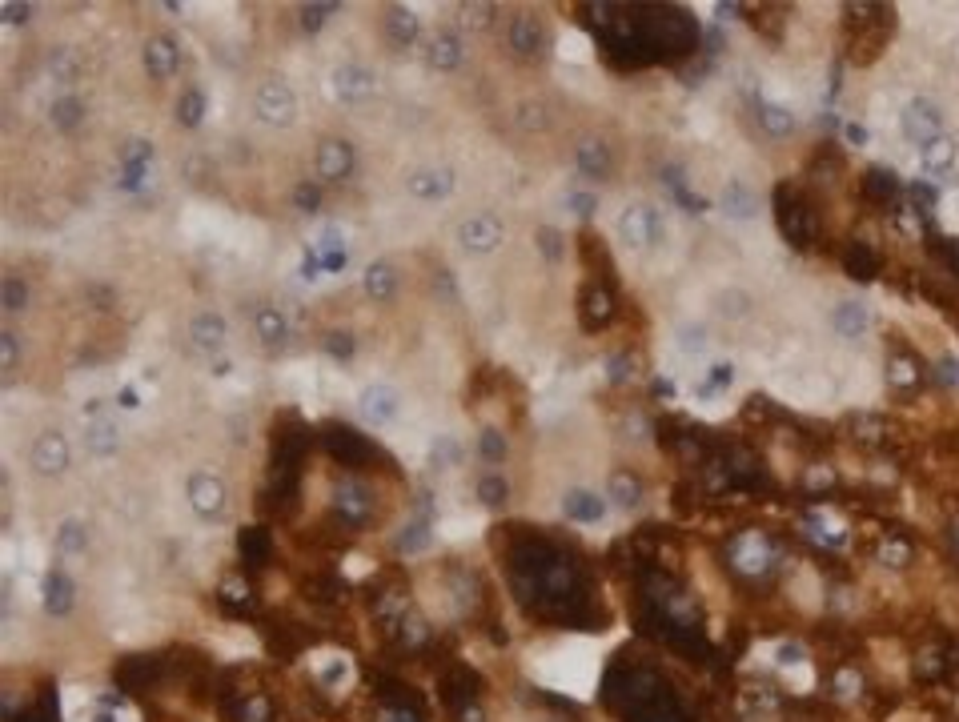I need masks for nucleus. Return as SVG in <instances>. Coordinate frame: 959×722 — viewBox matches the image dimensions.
I'll list each match as a JSON object with an SVG mask.
<instances>
[{
  "mask_svg": "<svg viewBox=\"0 0 959 722\" xmlns=\"http://www.w3.org/2000/svg\"><path fill=\"white\" fill-rule=\"evenodd\" d=\"M731 566H735L739 578H751V582L767 578V574L779 566V550H775L771 534H763V530H743V534L731 542Z\"/></svg>",
  "mask_w": 959,
  "mask_h": 722,
  "instance_id": "1",
  "label": "nucleus"
},
{
  "mask_svg": "<svg viewBox=\"0 0 959 722\" xmlns=\"http://www.w3.org/2000/svg\"><path fill=\"white\" fill-rule=\"evenodd\" d=\"M334 518H338V526L350 530V534L374 526V518H378V494H374V486H366V482H358V478L342 482V486L334 490Z\"/></svg>",
  "mask_w": 959,
  "mask_h": 722,
  "instance_id": "2",
  "label": "nucleus"
},
{
  "mask_svg": "<svg viewBox=\"0 0 959 722\" xmlns=\"http://www.w3.org/2000/svg\"><path fill=\"white\" fill-rule=\"evenodd\" d=\"M253 113H257L261 125L285 129V125L297 121V93H293L281 77H265V81L257 85V93H253Z\"/></svg>",
  "mask_w": 959,
  "mask_h": 722,
  "instance_id": "3",
  "label": "nucleus"
},
{
  "mask_svg": "<svg viewBox=\"0 0 959 722\" xmlns=\"http://www.w3.org/2000/svg\"><path fill=\"white\" fill-rule=\"evenodd\" d=\"M322 442H326V450H330V454H334L342 466H350V470H362L366 462H378V458H386L370 434H362V430H354V426H342V422L326 426Z\"/></svg>",
  "mask_w": 959,
  "mask_h": 722,
  "instance_id": "4",
  "label": "nucleus"
},
{
  "mask_svg": "<svg viewBox=\"0 0 959 722\" xmlns=\"http://www.w3.org/2000/svg\"><path fill=\"white\" fill-rule=\"evenodd\" d=\"M618 237L630 245V249H651L663 241V217L655 205L647 201H634L618 213Z\"/></svg>",
  "mask_w": 959,
  "mask_h": 722,
  "instance_id": "5",
  "label": "nucleus"
},
{
  "mask_svg": "<svg viewBox=\"0 0 959 722\" xmlns=\"http://www.w3.org/2000/svg\"><path fill=\"white\" fill-rule=\"evenodd\" d=\"M354 165H358V149L346 137H326L313 149V181H330V185L350 181Z\"/></svg>",
  "mask_w": 959,
  "mask_h": 722,
  "instance_id": "6",
  "label": "nucleus"
},
{
  "mask_svg": "<svg viewBox=\"0 0 959 722\" xmlns=\"http://www.w3.org/2000/svg\"><path fill=\"white\" fill-rule=\"evenodd\" d=\"M454 241L462 245V253H470V257H486V253H494V249L506 241V225H502L494 213H470V217L458 221Z\"/></svg>",
  "mask_w": 959,
  "mask_h": 722,
  "instance_id": "7",
  "label": "nucleus"
},
{
  "mask_svg": "<svg viewBox=\"0 0 959 722\" xmlns=\"http://www.w3.org/2000/svg\"><path fill=\"white\" fill-rule=\"evenodd\" d=\"M185 498H189V510H193L201 522H217V518L229 510V490H225V482H221L217 474H205V470L189 474Z\"/></svg>",
  "mask_w": 959,
  "mask_h": 722,
  "instance_id": "8",
  "label": "nucleus"
},
{
  "mask_svg": "<svg viewBox=\"0 0 959 722\" xmlns=\"http://www.w3.org/2000/svg\"><path fill=\"white\" fill-rule=\"evenodd\" d=\"M29 466H33V474H41V478H61V474L73 466L69 438H65V434H57V430H45V434H37V438H33V446H29Z\"/></svg>",
  "mask_w": 959,
  "mask_h": 722,
  "instance_id": "9",
  "label": "nucleus"
},
{
  "mask_svg": "<svg viewBox=\"0 0 959 722\" xmlns=\"http://www.w3.org/2000/svg\"><path fill=\"white\" fill-rule=\"evenodd\" d=\"M899 129H903V137H907V141H915V145H927V141L943 137V117H939V109H935L931 101L915 97V101H907V105H903V113H899Z\"/></svg>",
  "mask_w": 959,
  "mask_h": 722,
  "instance_id": "10",
  "label": "nucleus"
},
{
  "mask_svg": "<svg viewBox=\"0 0 959 722\" xmlns=\"http://www.w3.org/2000/svg\"><path fill=\"white\" fill-rule=\"evenodd\" d=\"M358 414H362L370 426H390V422L402 414V394H398V386H390V382H370V386L358 394Z\"/></svg>",
  "mask_w": 959,
  "mask_h": 722,
  "instance_id": "11",
  "label": "nucleus"
},
{
  "mask_svg": "<svg viewBox=\"0 0 959 722\" xmlns=\"http://www.w3.org/2000/svg\"><path fill=\"white\" fill-rule=\"evenodd\" d=\"M462 57H466V49H462V33H458L454 25H438V29L426 37V65H430L434 73H454V69H462Z\"/></svg>",
  "mask_w": 959,
  "mask_h": 722,
  "instance_id": "12",
  "label": "nucleus"
},
{
  "mask_svg": "<svg viewBox=\"0 0 959 722\" xmlns=\"http://www.w3.org/2000/svg\"><path fill=\"white\" fill-rule=\"evenodd\" d=\"M330 85H334V97L342 105H358L374 93V69L362 65V61H342L334 73H330Z\"/></svg>",
  "mask_w": 959,
  "mask_h": 722,
  "instance_id": "13",
  "label": "nucleus"
},
{
  "mask_svg": "<svg viewBox=\"0 0 959 722\" xmlns=\"http://www.w3.org/2000/svg\"><path fill=\"white\" fill-rule=\"evenodd\" d=\"M506 45H510L518 57H542V53L550 49V33H546L542 17L518 13V17L510 21V29H506Z\"/></svg>",
  "mask_w": 959,
  "mask_h": 722,
  "instance_id": "14",
  "label": "nucleus"
},
{
  "mask_svg": "<svg viewBox=\"0 0 959 722\" xmlns=\"http://www.w3.org/2000/svg\"><path fill=\"white\" fill-rule=\"evenodd\" d=\"M141 61H145V73H149L153 81L177 77V69H181V45H177V37H173V33H153V37L145 41Z\"/></svg>",
  "mask_w": 959,
  "mask_h": 722,
  "instance_id": "15",
  "label": "nucleus"
},
{
  "mask_svg": "<svg viewBox=\"0 0 959 722\" xmlns=\"http://www.w3.org/2000/svg\"><path fill=\"white\" fill-rule=\"evenodd\" d=\"M775 205H779V229L787 233V241H791V245H811V237H815V217H811V209H807L803 201H791V189H787V185L775 193Z\"/></svg>",
  "mask_w": 959,
  "mask_h": 722,
  "instance_id": "16",
  "label": "nucleus"
},
{
  "mask_svg": "<svg viewBox=\"0 0 959 722\" xmlns=\"http://www.w3.org/2000/svg\"><path fill=\"white\" fill-rule=\"evenodd\" d=\"M454 169H442V165H426V169H414L410 173V181H406V189H410V197H418V201H426V205H438V201H446L450 193H454Z\"/></svg>",
  "mask_w": 959,
  "mask_h": 722,
  "instance_id": "17",
  "label": "nucleus"
},
{
  "mask_svg": "<svg viewBox=\"0 0 959 722\" xmlns=\"http://www.w3.org/2000/svg\"><path fill=\"white\" fill-rule=\"evenodd\" d=\"M719 209L731 217V221H755L763 213V197L755 185H747L743 177H731L719 193Z\"/></svg>",
  "mask_w": 959,
  "mask_h": 722,
  "instance_id": "18",
  "label": "nucleus"
},
{
  "mask_svg": "<svg viewBox=\"0 0 959 722\" xmlns=\"http://www.w3.org/2000/svg\"><path fill=\"white\" fill-rule=\"evenodd\" d=\"M574 169L586 177V181H606L614 173V157H610V145L602 137H582L574 145Z\"/></svg>",
  "mask_w": 959,
  "mask_h": 722,
  "instance_id": "19",
  "label": "nucleus"
},
{
  "mask_svg": "<svg viewBox=\"0 0 959 722\" xmlns=\"http://www.w3.org/2000/svg\"><path fill=\"white\" fill-rule=\"evenodd\" d=\"M362 289H366V297H370V301H378V305H390V301L398 297V289H402V273H398V265H394L390 257H378V261H370V265H366V273H362Z\"/></svg>",
  "mask_w": 959,
  "mask_h": 722,
  "instance_id": "20",
  "label": "nucleus"
},
{
  "mask_svg": "<svg viewBox=\"0 0 959 722\" xmlns=\"http://www.w3.org/2000/svg\"><path fill=\"white\" fill-rule=\"evenodd\" d=\"M161 666H165V658L161 654H129V658H121V666H117V686L121 690H129V694H137V690H145V686H153L157 682V674H161Z\"/></svg>",
  "mask_w": 959,
  "mask_h": 722,
  "instance_id": "21",
  "label": "nucleus"
},
{
  "mask_svg": "<svg viewBox=\"0 0 959 722\" xmlns=\"http://www.w3.org/2000/svg\"><path fill=\"white\" fill-rule=\"evenodd\" d=\"M225 341H229V321H225L217 309H201V313L189 321V345H193V349L217 353Z\"/></svg>",
  "mask_w": 959,
  "mask_h": 722,
  "instance_id": "22",
  "label": "nucleus"
},
{
  "mask_svg": "<svg viewBox=\"0 0 959 722\" xmlns=\"http://www.w3.org/2000/svg\"><path fill=\"white\" fill-rule=\"evenodd\" d=\"M217 606H221L225 614H233V618H249V614L257 610L253 582H249L245 574H229V578H221V586H217Z\"/></svg>",
  "mask_w": 959,
  "mask_h": 722,
  "instance_id": "23",
  "label": "nucleus"
},
{
  "mask_svg": "<svg viewBox=\"0 0 959 722\" xmlns=\"http://www.w3.org/2000/svg\"><path fill=\"white\" fill-rule=\"evenodd\" d=\"M382 33L394 49H414L422 37V25L406 5H390V9H382Z\"/></svg>",
  "mask_w": 959,
  "mask_h": 722,
  "instance_id": "24",
  "label": "nucleus"
},
{
  "mask_svg": "<svg viewBox=\"0 0 959 722\" xmlns=\"http://www.w3.org/2000/svg\"><path fill=\"white\" fill-rule=\"evenodd\" d=\"M253 337L265 345V349H277V345H285V337H289V317H285V309H277V305H257L253 309Z\"/></svg>",
  "mask_w": 959,
  "mask_h": 722,
  "instance_id": "25",
  "label": "nucleus"
},
{
  "mask_svg": "<svg viewBox=\"0 0 959 722\" xmlns=\"http://www.w3.org/2000/svg\"><path fill=\"white\" fill-rule=\"evenodd\" d=\"M867 325H871V313H867L863 301H839V305L831 309V329H835L843 341H859V337L867 333Z\"/></svg>",
  "mask_w": 959,
  "mask_h": 722,
  "instance_id": "26",
  "label": "nucleus"
},
{
  "mask_svg": "<svg viewBox=\"0 0 959 722\" xmlns=\"http://www.w3.org/2000/svg\"><path fill=\"white\" fill-rule=\"evenodd\" d=\"M390 634H394V638H398V646H402V650H410V654H422V650L434 642V626H430V622H426L418 610H406Z\"/></svg>",
  "mask_w": 959,
  "mask_h": 722,
  "instance_id": "27",
  "label": "nucleus"
},
{
  "mask_svg": "<svg viewBox=\"0 0 959 722\" xmlns=\"http://www.w3.org/2000/svg\"><path fill=\"white\" fill-rule=\"evenodd\" d=\"M606 502H614L618 510H638V506H643V482H638V474L634 470H610Z\"/></svg>",
  "mask_w": 959,
  "mask_h": 722,
  "instance_id": "28",
  "label": "nucleus"
},
{
  "mask_svg": "<svg viewBox=\"0 0 959 722\" xmlns=\"http://www.w3.org/2000/svg\"><path fill=\"white\" fill-rule=\"evenodd\" d=\"M85 450L93 458H117L121 454V430L113 418H93L85 426Z\"/></svg>",
  "mask_w": 959,
  "mask_h": 722,
  "instance_id": "29",
  "label": "nucleus"
},
{
  "mask_svg": "<svg viewBox=\"0 0 959 722\" xmlns=\"http://www.w3.org/2000/svg\"><path fill=\"white\" fill-rule=\"evenodd\" d=\"M73 602H77V586H73V578L57 566V570H49V578H45V610L53 614V618H65L69 610H73Z\"/></svg>",
  "mask_w": 959,
  "mask_h": 722,
  "instance_id": "30",
  "label": "nucleus"
},
{
  "mask_svg": "<svg viewBox=\"0 0 959 722\" xmlns=\"http://www.w3.org/2000/svg\"><path fill=\"white\" fill-rule=\"evenodd\" d=\"M606 498H598L594 490H570L566 494V502H562V510H566V518H574V522H602L606 518Z\"/></svg>",
  "mask_w": 959,
  "mask_h": 722,
  "instance_id": "31",
  "label": "nucleus"
},
{
  "mask_svg": "<svg viewBox=\"0 0 959 722\" xmlns=\"http://www.w3.org/2000/svg\"><path fill=\"white\" fill-rule=\"evenodd\" d=\"M53 546H57L61 558H77V554H85V550H89V522L77 518V514H73V518H61Z\"/></svg>",
  "mask_w": 959,
  "mask_h": 722,
  "instance_id": "32",
  "label": "nucleus"
},
{
  "mask_svg": "<svg viewBox=\"0 0 959 722\" xmlns=\"http://www.w3.org/2000/svg\"><path fill=\"white\" fill-rule=\"evenodd\" d=\"M49 117H53V125H57L61 133H77V129L85 125V117H89V105H85L77 93H61V97L49 105Z\"/></svg>",
  "mask_w": 959,
  "mask_h": 722,
  "instance_id": "33",
  "label": "nucleus"
},
{
  "mask_svg": "<svg viewBox=\"0 0 959 722\" xmlns=\"http://www.w3.org/2000/svg\"><path fill=\"white\" fill-rule=\"evenodd\" d=\"M237 550H241V562L265 566V562L273 558V538H269L265 526H245V530L237 534Z\"/></svg>",
  "mask_w": 959,
  "mask_h": 722,
  "instance_id": "34",
  "label": "nucleus"
},
{
  "mask_svg": "<svg viewBox=\"0 0 959 722\" xmlns=\"http://www.w3.org/2000/svg\"><path fill=\"white\" fill-rule=\"evenodd\" d=\"M919 165L931 173V177H943L955 169V141L951 137H935L927 145H919Z\"/></svg>",
  "mask_w": 959,
  "mask_h": 722,
  "instance_id": "35",
  "label": "nucleus"
},
{
  "mask_svg": "<svg viewBox=\"0 0 959 722\" xmlns=\"http://www.w3.org/2000/svg\"><path fill=\"white\" fill-rule=\"evenodd\" d=\"M610 313H614L610 289H606V285H590V289L582 293V325H586V329H598V325L610 321Z\"/></svg>",
  "mask_w": 959,
  "mask_h": 722,
  "instance_id": "36",
  "label": "nucleus"
},
{
  "mask_svg": "<svg viewBox=\"0 0 959 722\" xmlns=\"http://www.w3.org/2000/svg\"><path fill=\"white\" fill-rule=\"evenodd\" d=\"M759 121H763V129H767L771 137H791V133L799 129L795 113H791L787 105H779V101H759Z\"/></svg>",
  "mask_w": 959,
  "mask_h": 722,
  "instance_id": "37",
  "label": "nucleus"
},
{
  "mask_svg": "<svg viewBox=\"0 0 959 722\" xmlns=\"http://www.w3.org/2000/svg\"><path fill=\"white\" fill-rule=\"evenodd\" d=\"M462 458H466V446H462L454 434H438V438L430 442V466L450 470V466H462Z\"/></svg>",
  "mask_w": 959,
  "mask_h": 722,
  "instance_id": "38",
  "label": "nucleus"
},
{
  "mask_svg": "<svg viewBox=\"0 0 959 722\" xmlns=\"http://www.w3.org/2000/svg\"><path fill=\"white\" fill-rule=\"evenodd\" d=\"M474 494H478V502H482V506L498 510V506L510 498V482H506L502 474L486 470V474H478V482H474Z\"/></svg>",
  "mask_w": 959,
  "mask_h": 722,
  "instance_id": "39",
  "label": "nucleus"
},
{
  "mask_svg": "<svg viewBox=\"0 0 959 722\" xmlns=\"http://www.w3.org/2000/svg\"><path fill=\"white\" fill-rule=\"evenodd\" d=\"M675 345H679V353H687V357L703 353V349H707V325H703V321H679V325H675Z\"/></svg>",
  "mask_w": 959,
  "mask_h": 722,
  "instance_id": "40",
  "label": "nucleus"
},
{
  "mask_svg": "<svg viewBox=\"0 0 959 722\" xmlns=\"http://www.w3.org/2000/svg\"><path fill=\"white\" fill-rule=\"evenodd\" d=\"M45 69H49L53 81H77V77H81V57H77L73 49H53L49 61H45Z\"/></svg>",
  "mask_w": 959,
  "mask_h": 722,
  "instance_id": "41",
  "label": "nucleus"
},
{
  "mask_svg": "<svg viewBox=\"0 0 959 722\" xmlns=\"http://www.w3.org/2000/svg\"><path fill=\"white\" fill-rule=\"evenodd\" d=\"M201 117H205V89L201 85H189L185 93H181V101H177V121L181 125H201Z\"/></svg>",
  "mask_w": 959,
  "mask_h": 722,
  "instance_id": "42",
  "label": "nucleus"
},
{
  "mask_svg": "<svg viewBox=\"0 0 959 722\" xmlns=\"http://www.w3.org/2000/svg\"><path fill=\"white\" fill-rule=\"evenodd\" d=\"M322 349L338 361V366H346V361H354V353H358V341H354L350 329H330V333L322 337Z\"/></svg>",
  "mask_w": 959,
  "mask_h": 722,
  "instance_id": "43",
  "label": "nucleus"
},
{
  "mask_svg": "<svg viewBox=\"0 0 959 722\" xmlns=\"http://www.w3.org/2000/svg\"><path fill=\"white\" fill-rule=\"evenodd\" d=\"M715 309H719L727 321H743V317L751 313V293H747V289H723V293L715 297Z\"/></svg>",
  "mask_w": 959,
  "mask_h": 722,
  "instance_id": "44",
  "label": "nucleus"
},
{
  "mask_svg": "<svg viewBox=\"0 0 959 722\" xmlns=\"http://www.w3.org/2000/svg\"><path fill=\"white\" fill-rule=\"evenodd\" d=\"M29 301H33L29 281L17 277V273H9V277H5V313H21V309H29Z\"/></svg>",
  "mask_w": 959,
  "mask_h": 722,
  "instance_id": "45",
  "label": "nucleus"
},
{
  "mask_svg": "<svg viewBox=\"0 0 959 722\" xmlns=\"http://www.w3.org/2000/svg\"><path fill=\"white\" fill-rule=\"evenodd\" d=\"M506 454H510V446H506V438H502L498 430H482V434H478V458H482L486 466H498Z\"/></svg>",
  "mask_w": 959,
  "mask_h": 722,
  "instance_id": "46",
  "label": "nucleus"
},
{
  "mask_svg": "<svg viewBox=\"0 0 959 722\" xmlns=\"http://www.w3.org/2000/svg\"><path fill=\"white\" fill-rule=\"evenodd\" d=\"M847 273H851L855 281L875 277V253L863 249V245H851V249H847Z\"/></svg>",
  "mask_w": 959,
  "mask_h": 722,
  "instance_id": "47",
  "label": "nucleus"
},
{
  "mask_svg": "<svg viewBox=\"0 0 959 722\" xmlns=\"http://www.w3.org/2000/svg\"><path fill=\"white\" fill-rule=\"evenodd\" d=\"M293 205H297L301 213H317V209H322V185H317V181H301V185L293 189Z\"/></svg>",
  "mask_w": 959,
  "mask_h": 722,
  "instance_id": "48",
  "label": "nucleus"
},
{
  "mask_svg": "<svg viewBox=\"0 0 959 722\" xmlns=\"http://www.w3.org/2000/svg\"><path fill=\"white\" fill-rule=\"evenodd\" d=\"M458 13H462V25H466V29H490L498 9H494V5H462Z\"/></svg>",
  "mask_w": 959,
  "mask_h": 722,
  "instance_id": "49",
  "label": "nucleus"
},
{
  "mask_svg": "<svg viewBox=\"0 0 959 722\" xmlns=\"http://www.w3.org/2000/svg\"><path fill=\"white\" fill-rule=\"evenodd\" d=\"M426 546H430V526H426V518H418V522L406 526V534H402V550L410 554V550H426Z\"/></svg>",
  "mask_w": 959,
  "mask_h": 722,
  "instance_id": "50",
  "label": "nucleus"
},
{
  "mask_svg": "<svg viewBox=\"0 0 959 722\" xmlns=\"http://www.w3.org/2000/svg\"><path fill=\"white\" fill-rule=\"evenodd\" d=\"M334 9H338V5H305V9H301V29H305V33H317V29L330 21Z\"/></svg>",
  "mask_w": 959,
  "mask_h": 722,
  "instance_id": "51",
  "label": "nucleus"
},
{
  "mask_svg": "<svg viewBox=\"0 0 959 722\" xmlns=\"http://www.w3.org/2000/svg\"><path fill=\"white\" fill-rule=\"evenodd\" d=\"M907 558H911V546H907V542L887 538V542L879 546V562H883V566H907Z\"/></svg>",
  "mask_w": 959,
  "mask_h": 722,
  "instance_id": "52",
  "label": "nucleus"
},
{
  "mask_svg": "<svg viewBox=\"0 0 959 722\" xmlns=\"http://www.w3.org/2000/svg\"><path fill=\"white\" fill-rule=\"evenodd\" d=\"M859 690H863V674H859V670H851V666H843V670L835 674V694L851 698V694H859Z\"/></svg>",
  "mask_w": 959,
  "mask_h": 722,
  "instance_id": "53",
  "label": "nucleus"
},
{
  "mask_svg": "<svg viewBox=\"0 0 959 722\" xmlns=\"http://www.w3.org/2000/svg\"><path fill=\"white\" fill-rule=\"evenodd\" d=\"M0 357H5V370L13 374L17 361H21V345H17V333H13V329L0 333Z\"/></svg>",
  "mask_w": 959,
  "mask_h": 722,
  "instance_id": "54",
  "label": "nucleus"
},
{
  "mask_svg": "<svg viewBox=\"0 0 959 722\" xmlns=\"http://www.w3.org/2000/svg\"><path fill=\"white\" fill-rule=\"evenodd\" d=\"M538 249H542L550 261H558V257H562V233H558V229H550V225H546V229H538Z\"/></svg>",
  "mask_w": 959,
  "mask_h": 722,
  "instance_id": "55",
  "label": "nucleus"
},
{
  "mask_svg": "<svg viewBox=\"0 0 959 722\" xmlns=\"http://www.w3.org/2000/svg\"><path fill=\"white\" fill-rule=\"evenodd\" d=\"M0 13H5V21L9 25H25V21H33V5H17V0H5V5H0Z\"/></svg>",
  "mask_w": 959,
  "mask_h": 722,
  "instance_id": "56",
  "label": "nucleus"
},
{
  "mask_svg": "<svg viewBox=\"0 0 959 722\" xmlns=\"http://www.w3.org/2000/svg\"><path fill=\"white\" fill-rule=\"evenodd\" d=\"M891 382L911 386V382H915V361H907V357H891Z\"/></svg>",
  "mask_w": 959,
  "mask_h": 722,
  "instance_id": "57",
  "label": "nucleus"
},
{
  "mask_svg": "<svg viewBox=\"0 0 959 722\" xmlns=\"http://www.w3.org/2000/svg\"><path fill=\"white\" fill-rule=\"evenodd\" d=\"M867 189H871L875 197H887V193L895 189V177L883 173V169H871V173H867Z\"/></svg>",
  "mask_w": 959,
  "mask_h": 722,
  "instance_id": "58",
  "label": "nucleus"
},
{
  "mask_svg": "<svg viewBox=\"0 0 959 722\" xmlns=\"http://www.w3.org/2000/svg\"><path fill=\"white\" fill-rule=\"evenodd\" d=\"M594 205H598V197H590V193H570V209H574L578 217H590Z\"/></svg>",
  "mask_w": 959,
  "mask_h": 722,
  "instance_id": "59",
  "label": "nucleus"
},
{
  "mask_svg": "<svg viewBox=\"0 0 959 722\" xmlns=\"http://www.w3.org/2000/svg\"><path fill=\"white\" fill-rule=\"evenodd\" d=\"M847 141L851 145H867V129L863 125H847Z\"/></svg>",
  "mask_w": 959,
  "mask_h": 722,
  "instance_id": "60",
  "label": "nucleus"
},
{
  "mask_svg": "<svg viewBox=\"0 0 959 722\" xmlns=\"http://www.w3.org/2000/svg\"><path fill=\"white\" fill-rule=\"evenodd\" d=\"M117 406H125V410H137L141 402H137V390H121L117 394Z\"/></svg>",
  "mask_w": 959,
  "mask_h": 722,
  "instance_id": "61",
  "label": "nucleus"
},
{
  "mask_svg": "<svg viewBox=\"0 0 959 722\" xmlns=\"http://www.w3.org/2000/svg\"><path fill=\"white\" fill-rule=\"evenodd\" d=\"M229 370H233V366H229V357H217V361H213V374H217V378L229 374Z\"/></svg>",
  "mask_w": 959,
  "mask_h": 722,
  "instance_id": "62",
  "label": "nucleus"
}]
</instances>
